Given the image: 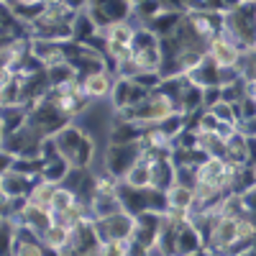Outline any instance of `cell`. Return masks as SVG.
Masks as SVG:
<instances>
[{"instance_id":"obj_1","label":"cell","mask_w":256,"mask_h":256,"mask_svg":"<svg viewBox=\"0 0 256 256\" xmlns=\"http://www.w3.org/2000/svg\"><path fill=\"white\" fill-rule=\"evenodd\" d=\"M54 141H56V148H59V156H64L72 166L90 169L95 164V159H98L95 141L74 123H70L67 128H62V131L54 136Z\"/></svg>"},{"instance_id":"obj_2","label":"cell","mask_w":256,"mask_h":256,"mask_svg":"<svg viewBox=\"0 0 256 256\" xmlns=\"http://www.w3.org/2000/svg\"><path fill=\"white\" fill-rule=\"evenodd\" d=\"M226 38H230L241 52L256 46V6L254 3H244L233 10L223 13V34Z\"/></svg>"},{"instance_id":"obj_3","label":"cell","mask_w":256,"mask_h":256,"mask_svg":"<svg viewBox=\"0 0 256 256\" xmlns=\"http://www.w3.org/2000/svg\"><path fill=\"white\" fill-rule=\"evenodd\" d=\"M28 123L36 128L41 136H56L62 128H67L72 120L64 116L54 102L38 100L36 105H31V108H28Z\"/></svg>"},{"instance_id":"obj_4","label":"cell","mask_w":256,"mask_h":256,"mask_svg":"<svg viewBox=\"0 0 256 256\" xmlns=\"http://www.w3.org/2000/svg\"><path fill=\"white\" fill-rule=\"evenodd\" d=\"M46 136H41L31 123H26L24 128L3 136V152H10L16 156H24V159H34L41 156V144H44Z\"/></svg>"},{"instance_id":"obj_5","label":"cell","mask_w":256,"mask_h":256,"mask_svg":"<svg viewBox=\"0 0 256 256\" xmlns=\"http://www.w3.org/2000/svg\"><path fill=\"white\" fill-rule=\"evenodd\" d=\"M95 230H98L100 244H108V241H131L134 238V230H136V216H131L128 210H123V212H118V216L95 220Z\"/></svg>"},{"instance_id":"obj_6","label":"cell","mask_w":256,"mask_h":256,"mask_svg":"<svg viewBox=\"0 0 256 256\" xmlns=\"http://www.w3.org/2000/svg\"><path fill=\"white\" fill-rule=\"evenodd\" d=\"M241 236H238V218L233 216H220L212 226V233L205 244V248L212 254V256H226V251L236 244Z\"/></svg>"},{"instance_id":"obj_7","label":"cell","mask_w":256,"mask_h":256,"mask_svg":"<svg viewBox=\"0 0 256 256\" xmlns=\"http://www.w3.org/2000/svg\"><path fill=\"white\" fill-rule=\"evenodd\" d=\"M241 54L244 52L226 36H218V38H212L208 44V59L212 64H218V67H238Z\"/></svg>"},{"instance_id":"obj_8","label":"cell","mask_w":256,"mask_h":256,"mask_svg":"<svg viewBox=\"0 0 256 256\" xmlns=\"http://www.w3.org/2000/svg\"><path fill=\"white\" fill-rule=\"evenodd\" d=\"M20 228H26V230H31V233H36V236L41 238L44 233L54 226V216H52V210H44V208H36V205H26L24 208V212L18 216V220H16Z\"/></svg>"},{"instance_id":"obj_9","label":"cell","mask_w":256,"mask_h":256,"mask_svg":"<svg viewBox=\"0 0 256 256\" xmlns=\"http://www.w3.org/2000/svg\"><path fill=\"white\" fill-rule=\"evenodd\" d=\"M84 84V92H88L90 100H108L113 92V84H116V72L113 70H100L92 74H84L82 77Z\"/></svg>"},{"instance_id":"obj_10","label":"cell","mask_w":256,"mask_h":256,"mask_svg":"<svg viewBox=\"0 0 256 256\" xmlns=\"http://www.w3.org/2000/svg\"><path fill=\"white\" fill-rule=\"evenodd\" d=\"M38 180L36 177H26V174H20L16 172V169H10V172H3V177H0V192H3V198H28V192L34 190Z\"/></svg>"},{"instance_id":"obj_11","label":"cell","mask_w":256,"mask_h":256,"mask_svg":"<svg viewBox=\"0 0 256 256\" xmlns=\"http://www.w3.org/2000/svg\"><path fill=\"white\" fill-rule=\"evenodd\" d=\"M123 202L118 198V192H113V195H92L90 200V216L92 220H102V218H110V216H118V212H123Z\"/></svg>"},{"instance_id":"obj_12","label":"cell","mask_w":256,"mask_h":256,"mask_svg":"<svg viewBox=\"0 0 256 256\" xmlns=\"http://www.w3.org/2000/svg\"><path fill=\"white\" fill-rule=\"evenodd\" d=\"M187 80H190L192 84H198V88H202V90L220 88V67H218V64H212V62L205 56V62L200 64V67H195V70L187 74Z\"/></svg>"},{"instance_id":"obj_13","label":"cell","mask_w":256,"mask_h":256,"mask_svg":"<svg viewBox=\"0 0 256 256\" xmlns=\"http://www.w3.org/2000/svg\"><path fill=\"white\" fill-rule=\"evenodd\" d=\"M205 248V241L200 236V230L195 228L190 218L180 226V236H177V256H184V254H192V251H200Z\"/></svg>"},{"instance_id":"obj_14","label":"cell","mask_w":256,"mask_h":256,"mask_svg":"<svg viewBox=\"0 0 256 256\" xmlns=\"http://www.w3.org/2000/svg\"><path fill=\"white\" fill-rule=\"evenodd\" d=\"M120 182L128 184V187H134V190H148V187H152V182H154L152 162H146V159L141 156V159L134 164V169H131V172H128Z\"/></svg>"},{"instance_id":"obj_15","label":"cell","mask_w":256,"mask_h":256,"mask_svg":"<svg viewBox=\"0 0 256 256\" xmlns=\"http://www.w3.org/2000/svg\"><path fill=\"white\" fill-rule=\"evenodd\" d=\"M72 233H74V228H67V226H62V223H54V226L44 233V236H41V244H44L46 251L62 254L64 248L72 244Z\"/></svg>"},{"instance_id":"obj_16","label":"cell","mask_w":256,"mask_h":256,"mask_svg":"<svg viewBox=\"0 0 256 256\" xmlns=\"http://www.w3.org/2000/svg\"><path fill=\"white\" fill-rule=\"evenodd\" d=\"M166 202H169V210L190 216V210L195 208V190L184 187V184H174L172 190H166Z\"/></svg>"},{"instance_id":"obj_17","label":"cell","mask_w":256,"mask_h":256,"mask_svg":"<svg viewBox=\"0 0 256 256\" xmlns=\"http://www.w3.org/2000/svg\"><path fill=\"white\" fill-rule=\"evenodd\" d=\"M98 34H100V28H98V24L92 20L90 10H88V8L80 10V13L74 16V20H72V36H74V41H80V44H88V41L95 38Z\"/></svg>"},{"instance_id":"obj_18","label":"cell","mask_w":256,"mask_h":256,"mask_svg":"<svg viewBox=\"0 0 256 256\" xmlns=\"http://www.w3.org/2000/svg\"><path fill=\"white\" fill-rule=\"evenodd\" d=\"M28 123V105H8L3 108V136L18 131Z\"/></svg>"},{"instance_id":"obj_19","label":"cell","mask_w":256,"mask_h":256,"mask_svg":"<svg viewBox=\"0 0 256 256\" xmlns=\"http://www.w3.org/2000/svg\"><path fill=\"white\" fill-rule=\"evenodd\" d=\"M56 187H59V184H52V182L38 180V182L34 184V190L28 192V202H31V205H36V208L49 210V208H52V200H54Z\"/></svg>"},{"instance_id":"obj_20","label":"cell","mask_w":256,"mask_h":256,"mask_svg":"<svg viewBox=\"0 0 256 256\" xmlns=\"http://www.w3.org/2000/svg\"><path fill=\"white\" fill-rule=\"evenodd\" d=\"M70 169H72V164H70L67 159H64V156H56V159H52V162L44 164L41 180H44V182H52V184H62L64 177L70 174Z\"/></svg>"},{"instance_id":"obj_21","label":"cell","mask_w":256,"mask_h":256,"mask_svg":"<svg viewBox=\"0 0 256 256\" xmlns=\"http://www.w3.org/2000/svg\"><path fill=\"white\" fill-rule=\"evenodd\" d=\"M80 198H77V192H72V190H67V187H56V192H54V200H52V216H56V212H64V210H70L74 202H77Z\"/></svg>"},{"instance_id":"obj_22","label":"cell","mask_w":256,"mask_h":256,"mask_svg":"<svg viewBox=\"0 0 256 256\" xmlns=\"http://www.w3.org/2000/svg\"><path fill=\"white\" fill-rule=\"evenodd\" d=\"M238 72L244 77H256V46L246 49L241 54V62H238Z\"/></svg>"},{"instance_id":"obj_23","label":"cell","mask_w":256,"mask_h":256,"mask_svg":"<svg viewBox=\"0 0 256 256\" xmlns=\"http://www.w3.org/2000/svg\"><path fill=\"white\" fill-rule=\"evenodd\" d=\"M238 134H244L246 138H256V118L238 120Z\"/></svg>"},{"instance_id":"obj_24","label":"cell","mask_w":256,"mask_h":256,"mask_svg":"<svg viewBox=\"0 0 256 256\" xmlns=\"http://www.w3.org/2000/svg\"><path fill=\"white\" fill-rule=\"evenodd\" d=\"M241 200H244V208H246V212H256V187L246 190L244 195H241Z\"/></svg>"},{"instance_id":"obj_25","label":"cell","mask_w":256,"mask_h":256,"mask_svg":"<svg viewBox=\"0 0 256 256\" xmlns=\"http://www.w3.org/2000/svg\"><path fill=\"white\" fill-rule=\"evenodd\" d=\"M244 95L256 102V77H244Z\"/></svg>"},{"instance_id":"obj_26","label":"cell","mask_w":256,"mask_h":256,"mask_svg":"<svg viewBox=\"0 0 256 256\" xmlns=\"http://www.w3.org/2000/svg\"><path fill=\"white\" fill-rule=\"evenodd\" d=\"M184 256H212L208 248H200V251H192V254H184Z\"/></svg>"},{"instance_id":"obj_27","label":"cell","mask_w":256,"mask_h":256,"mask_svg":"<svg viewBox=\"0 0 256 256\" xmlns=\"http://www.w3.org/2000/svg\"><path fill=\"white\" fill-rule=\"evenodd\" d=\"M131 3H134V6H138V3H144V0H131Z\"/></svg>"}]
</instances>
